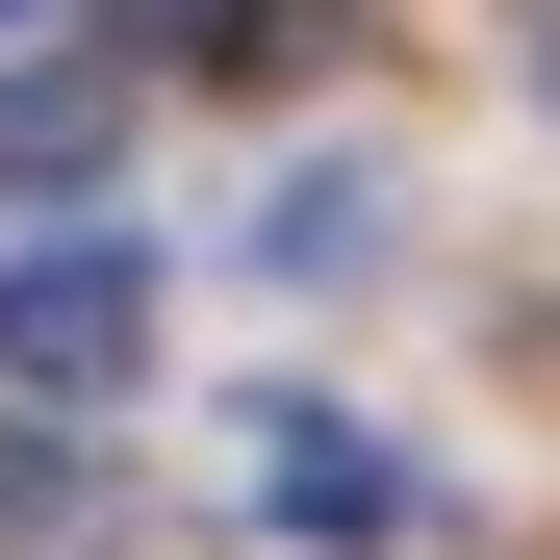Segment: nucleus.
Segmentation results:
<instances>
[{
    "mask_svg": "<svg viewBox=\"0 0 560 560\" xmlns=\"http://www.w3.org/2000/svg\"><path fill=\"white\" fill-rule=\"evenodd\" d=\"M128 357H153V280H128V255H26V280H0V383H51V408H103Z\"/></svg>",
    "mask_w": 560,
    "mask_h": 560,
    "instance_id": "f257e3e1",
    "label": "nucleus"
},
{
    "mask_svg": "<svg viewBox=\"0 0 560 560\" xmlns=\"http://www.w3.org/2000/svg\"><path fill=\"white\" fill-rule=\"evenodd\" d=\"M255 510L280 535H408V458L357 433V408H255Z\"/></svg>",
    "mask_w": 560,
    "mask_h": 560,
    "instance_id": "f03ea898",
    "label": "nucleus"
},
{
    "mask_svg": "<svg viewBox=\"0 0 560 560\" xmlns=\"http://www.w3.org/2000/svg\"><path fill=\"white\" fill-rule=\"evenodd\" d=\"M128 153V77L103 51H26V77H0V178H103Z\"/></svg>",
    "mask_w": 560,
    "mask_h": 560,
    "instance_id": "7ed1b4c3",
    "label": "nucleus"
},
{
    "mask_svg": "<svg viewBox=\"0 0 560 560\" xmlns=\"http://www.w3.org/2000/svg\"><path fill=\"white\" fill-rule=\"evenodd\" d=\"M357 255H383V153H306L255 205V280H357Z\"/></svg>",
    "mask_w": 560,
    "mask_h": 560,
    "instance_id": "20e7f679",
    "label": "nucleus"
},
{
    "mask_svg": "<svg viewBox=\"0 0 560 560\" xmlns=\"http://www.w3.org/2000/svg\"><path fill=\"white\" fill-rule=\"evenodd\" d=\"M535 103H560V26H535Z\"/></svg>",
    "mask_w": 560,
    "mask_h": 560,
    "instance_id": "39448f33",
    "label": "nucleus"
},
{
    "mask_svg": "<svg viewBox=\"0 0 560 560\" xmlns=\"http://www.w3.org/2000/svg\"><path fill=\"white\" fill-rule=\"evenodd\" d=\"M0 26H51V0H0Z\"/></svg>",
    "mask_w": 560,
    "mask_h": 560,
    "instance_id": "423d86ee",
    "label": "nucleus"
}]
</instances>
